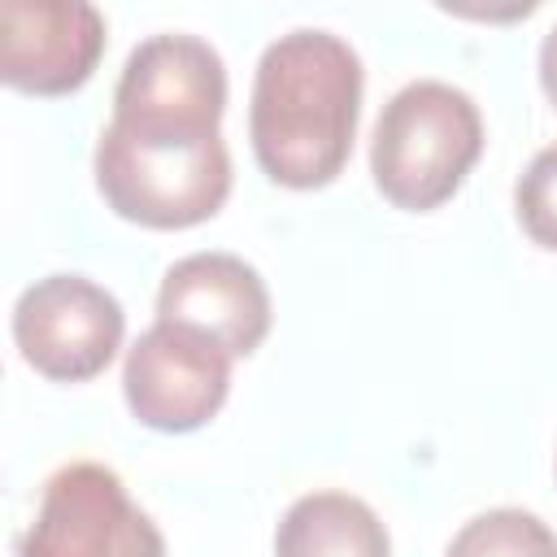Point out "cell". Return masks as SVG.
<instances>
[{
	"instance_id": "6da1fadb",
	"label": "cell",
	"mask_w": 557,
	"mask_h": 557,
	"mask_svg": "<svg viewBox=\"0 0 557 557\" xmlns=\"http://www.w3.org/2000/svg\"><path fill=\"white\" fill-rule=\"evenodd\" d=\"M361 87V57L335 30L300 26L265 44L248 100V139L265 178L296 191L335 183L357 139Z\"/></svg>"
},
{
	"instance_id": "7a4b0ae2",
	"label": "cell",
	"mask_w": 557,
	"mask_h": 557,
	"mask_svg": "<svg viewBox=\"0 0 557 557\" xmlns=\"http://www.w3.org/2000/svg\"><path fill=\"white\" fill-rule=\"evenodd\" d=\"M483 152V117L470 91L444 78L405 83L370 135V174L383 200L426 213L466 183Z\"/></svg>"
},
{
	"instance_id": "3957f363",
	"label": "cell",
	"mask_w": 557,
	"mask_h": 557,
	"mask_svg": "<svg viewBox=\"0 0 557 557\" xmlns=\"http://www.w3.org/2000/svg\"><path fill=\"white\" fill-rule=\"evenodd\" d=\"M96 187L104 205L152 231L209 222L231 196V152L222 135L178 139L104 126L96 139Z\"/></svg>"
},
{
	"instance_id": "277c9868",
	"label": "cell",
	"mask_w": 557,
	"mask_h": 557,
	"mask_svg": "<svg viewBox=\"0 0 557 557\" xmlns=\"http://www.w3.org/2000/svg\"><path fill=\"white\" fill-rule=\"evenodd\" d=\"M226 65L200 35H148L131 48L113 87V117L126 131L209 139L222 135Z\"/></svg>"
},
{
	"instance_id": "5b68a950",
	"label": "cell",
	"mask_w": 557,
	"mask_h": 557,
	"mask_svg": "<svg viewBox=\"0 0 557 557\" xmlns=\"http://www.w3.org/2000/svg\"><path fill=\"white\" fill-rule=\"evenodd\" d=\"M17 557H165V540L109 466L70 461L44 483Z\"/></svg>"
},
{
	"instance_id": "8992f818",
	"label": "cell",
	"mask_w": 557,
	"mask_h": 557,
	"mask_svg": "<svg viewBox=\"0 0 557 557\" xmlns=\"http://www.w3.org/2000/svg\"><path fill=\"white\" fill-rule=\"evenodd\" d=\"M126 313L87 274L35 278L13 305V344L30 370L57 383L96 379L122 348Z\"/></svg>"
},
{
	"instance_id": "52a82bcc",
	"label": "cell",
	"mask_w": 557,
	"mask_h": 557,
	"mask_svg": "<svg viewBox=\"0 0 557 557\" xmlns=\"http://www.w3.org/2000/svg\"><path fill=\"white\" fill-rule=\"evenodd\" d=\"M231 392V352H222L213 339L174 326L152 322L122 361V396L148 431L187 435L205 426Z\"/></svg>"
},
{
	"instance_id": "ba28073f",
	"label": "cell",
	"mask_w": 557,
	"mask_h": 557,
	"mask_svg": "<svg viewBox=\"0 0 557 557\" xmlns=\"http://www.w3.org/2000/svg\"><path fill=\"white\" fill-rule=\"evenodd\" d=\"M104 52V17L87 0H4L0 78L26 96L78 91Z\"/></svg>"
},
{
	"instance_id": "9c48e42d",
	"label": "cell",
	"mask_w": 557,
	"mask_h": 557,
	"mask_svg": "<svg viewBox=\"0 0 557 557\" xmlns=\"http://www.w3.org/2000/svg\"><path fill=\"white\" fill-rule=\"evenodd\" d=\"M157 322L187 326L231 357H248L270 335L265 278L235 252H191L157 287Z\"/></svg>"
},
{
	"instance_id": "30bf717a",
	"label": "cell",
	"mask_w": 557,
	"mask_h": 557,
	"mask_svg": "<svg viewBox=\"0 0 557 557\" xmlns=\"http://www.w3.org/2000/svg\"><path fill=\"white\" fill-rule=\"evenodd\" d=\"M274 557H392L383 518L352 492H305L274 531Z\"/></svg>"
},
{
	"instance_id": "8fae6325",
	"label": "cell",
	"mask_w": 557,
	"mask_h": 557,
	"mask_svg": "<svg viewBox=\"0 0 557 557\" xmlns=\"http://www.w3.org/2000/svg\"><path fill=\"white\" fill-rule=\"evenodd\" d=\"M444 557H557V535L540 513L500 505L474 513L448 540Z\"/></svg>"
},
{
	"instance_id": "7c38bea8",
	"label": "cell",
	"mask_w": 557,
	"mask_h": 557,
	"mask_svg": "<svg viewBox=\"0 0 557 557\" xmlns=\"http://www.w3.org/2000/svg\"><path fill=\"white\" fill-rule=\"evenodd\" d=\"M513 213H518L522 231L540 248L557 252V144L540 148L527 161V170L518 174V183H513Z\"/></svg>"
},
{
	"instance_id": "4fadbf2b",
	"label": "cell",
	"mask_w": 557,
	"mask_h": 557,
	"mask_svg": "<svg viewBox=\"0 0 557 557\" xmlns=\"http://www.w3.org/2000/svg\"><path fill=\"white\" fill-rule=\"evenodd\" d=\"M540 83H544V91H548V100L557 109V26L540 44Z\"/></svg>"
}]
</instances>
